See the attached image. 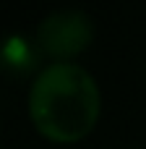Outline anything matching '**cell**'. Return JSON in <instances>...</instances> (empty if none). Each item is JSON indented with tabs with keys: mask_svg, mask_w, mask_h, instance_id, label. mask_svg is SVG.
I'll return each instance as SVG.
<instances>
[{
	"mask_svg": "<svg viewBox=\"0 0 146 149\" xmlns=\"http://www.w3.org/2000/svg\"><path fill=\"white\" fill-rule=\"evenodd\" d=\"M102 113V94L94 76L78 63H50L29 89V118L55 144L86 139Z\"/></svg>",
	"mask_w": 146,
	"mask_h": 149,
	"instance_id": "1",
	"label": "cell"
},
{
	"mask_svg": "<svg viewBox=\"0 0 146 149\" xmlns=\"http://www.w3.org/2000/svg\"><path fill=\"white\" fill-rule=\"evenodd\" d=\"M94 39V24L81 10H55L37 29V47L55 63H71Z\"/></svg>",
	"mask_w": 146,
	"mask_h": 149,
	"instance_id": "2",
	"label": "cell"
},
{
	"mask_svg": "<svg viewBox=\"0 0 146 149\" xmlns=\"http://www.w3.org/2000/svg\"><path fill=\"white\" fill-rule=\"evenodd\" d=\"M39 47L37 42L26 39V37H5L0 42V71L8 76H26L37 68L39 63Z\"/></svg>",
	"mask_w": 146,
	"mask_h": 149,
	"instance_id": "3",
	"label": "cell"
}]
</instances>
